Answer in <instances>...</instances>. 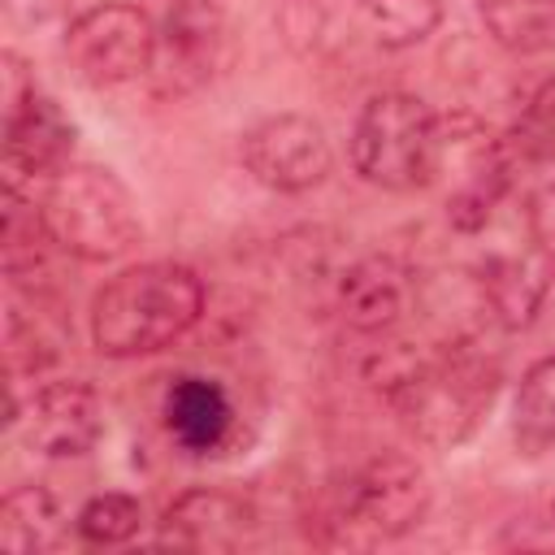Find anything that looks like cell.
Here are the masks:
<instances>
[{
    "label": "cell",
    "mask_w": 555,
    "mask_h": 555,
    "mask_svg": "<svg viewBox=\"0 0 555 555\" xmlns=\"http://www.w3.org/2000/svg\"><path fill=\"white\" fill-rule=\"evenodd\" d=\"M503 369L477 338H455L429 356H403L382 373V395L425 447L464 442L499 395Z\"/></svg>",
    "instance_id": "1"
},
{
    "label": "cell",
    "mask_w": 555,
    "mask_h": 555,
    "mask_svg": "<svg viewBox=\"0 0 555 555\" xmlns=\"http://www.w3.org/2000/svg\"><path fill=\"white\" fill-rule=\"evenodd\" d=\"M204 312V282L173 260L130 264L108 278L91 304V343L100 356L130 360L178 343Z\"/></svg>",
    "instance_id": "2"
},
{
    "label": "cell",
    "mask_w": 555,
    "mask_h": 555,
    "mask_svg": "<svg viewBox=\"0 0 555 555\" xmlns=\"http://www.w3.org/2000/svg\"><path fill=\"white\" fill-rule=\"evenodd\" d=\"M39 217L48 243L78 260H117L126 256L143 225L126 182L104 165H65L48 178L39 195Z\"/></svg>",
    "instance_id": "3"
},
{
    "label": "cell",
    "mask_w": 555,
    "mask_h": 555,
    "mask_svg": "<svg viewBox=\"0 0 555 555\" xmlns=\"http://www.w3.org/2000/svg\"><path fill=\"white\" fill-rule=\"evenodd\" d=\"M442 126L425 100L408 91L373 95L351 130V169L382 191H416L438 173Z\"/></svg>",
    "instance_id": "4"
},
{
    "label": "cell",
    "mask_w": 555,
    "mask_h": 555,
    "mask_svg": "<svg viewBox=\"0 0 555 555\" xmlns=\"http://www.w3.org/2000/svg\"><path fill=\"white\" fill-rule=\"evenodd\" d=\"M429 512L425 473L408 455H373L334 490L321 520L330 546H373L412 533Z\"/></svg>",
    "instance_id": "5"
},
{
    "label": "cell",
    "mask_w": 555,
    "mask_h": 555,
    "mask_svg": "<svg viewBox=\"0 0 555 555\" xmlns=\"http://www.w3.org/2000/svg\"><path fill=\"white\" fill-rule=\"evenodd\" d=\"M65 56L74 74L91 87H117L152 69L156 56V22L126 0L95 4L78 13L65 30Z\"/></svg>",
    "instance_id": "6"
},
{
    "label": "cell",
    "mask_w": 555,
    "mask_h": 555,
    "mask_svg": "<svg viewBox=\"0 0 555 555\" xmlns=\"http://www.w3.org/2000/svg\"><path fill=\"white\" fill-rule=\"evenodd\" d=\"M512 165H516L512 147L490 139V130H481L473 117L447 121L442 126V152H438V173H451L447 221L464 234L481 230L512 182Z\"/></svg>",
    "instance_id": "7"
},
{
    "label": "cell",
    "mask_w": 555,
    "mask_h": 555,
    "mask_svg": "<svg viewBox=\"0 0 555 555\" xmlns=\"http://www.w3.org/2000/svg\"><path fill=\"white\" fill-rule=\"evenodd\" d=\"M243 165L260 186L295 195V191H308V186L325 182V173L334 165V152H330L325 130L312 117L278 113V117L256 121L243 134Z\"/></svg>",
    "instance_id": "8"
},
{
    "label": "cell",
    "mask_w": 555,
    "mask_h": 555,
    "mask_svg": "<svg viewBox=\"0 0 555 555\" xmlns=\"http://www.w3.org/2000/svg\"><path fill=\"white\" fill-rule=\"evenodd\" d=\"M221 48V9L217 0H173L156 26L152 82L160 95H186L212 78Z\"/></svg>",
    "instance_id": "9"
},
{
    "label": "cell",
    "mask_w": 555,
    "mask_h": 555,
    "mask_svg": "<svg viewBox=\"0 0 555 555\" xmlns=\"http://www.w3.org/2000/svg\"><path fill=\"white\" fill-rule=\"evenodd\" d=\"M22 429H26L30 451H39L48 460H74V455H87L100 442L104 403H100L95 386H87L78 377L48 382L26 403Z\"/></svg>",
    "instance_id": "10"
},
{
    "label": "cell",
    "mask_w": 555,
    "mask_h": 555,
    "mask_svg": "<svg viewBox=\"0 0 555 555\" xmlns=\"http://www.w3.org/2000/svg\"><path fill=\"white\" fill-rule=\"evenodd\" d=\"M74 152V121L61 113L56 100L39 95L35 87L22 91L9 104V126H4V169L9 186L22 178H52L65 169Z\"/></svg>",
    "instance_id": "11"
},
{
    "label": "cell",
    "mask_w": 555,
    "mask_h": 555,
    "mask_svg": "<svg viewBox=\"0 0 555 555\" xmlns=\"http://www.w3.org/2000/svg\"><path fill=\"white\" fill-rule=\"evenodd\" d=\"M251 503L221 486H195L178 494L160 516V542L182 551H238L251 538Z\"/></svg>",
    "instance_id": "12"
},
{
    "label": "cell",
    "mask_w": 555,
    "mask_h": 555,
    "mask_svg": "<svg viewBox=\"0 0 555 555\" xmlns=\"http://www.w3.org/2000/svg\"><path fill=\"white\" fill-rule=\"evenodd\" d=\"M416 299V278L395 256H364L338 278V312L356 334L395 330Z\"/></svg>",
    "instance_id": "13"
},
{
    "label": "cell",
    "mask_w": 555,
    "mask_h": 555,
    "mask_svg": "<svg viewBox=\"0 0 555 555\" xmlns=\"http://www.w3.org/2000/svg\"><path fill=\"white\" fill-rule=\"evenodd\" d=\"M160 412H165L169 438L191 455H212L230 438V425H234V408H230L225 386L212 377H199V373L173 377Z\"/></svg>",
    "instance_id": "14"
},
{
    "label": "cell",
    "mask_w": 555,
    "mask_h": 555,
    "mask_svg": "<svg viewBox=\"0 0 555 555\" xmlns=\"http://www.w3.org/2000/svg\"><path fill=\"white\" fill-rule=\"evenodd\" d=\"M477 291L490 321L503 330H529L546 304V278L525 256H490L477 273Z\"/></svg>",
    "instance_id": "15"
},
{
    "label": "cell",
    "mask_w": 555,
    "mask_h": 555,
    "mask_svg": "<svg viewBox=\"0 0 555 555\" xmlns=\"http://www.w3.org/2000/svg\"><path fill=\"white\" fill-rule=\"evenodd\" d=\"M65 533L61 507L43 486H17L4 494L0 503V542L13 555H35V551H52Z\"/></svg>",
    "instance_id": "16"
},
{
    "label": "cell",
    "mask_w": 555,
    "mask_h": 555,
    "mask_svg": "<svg viewBox=\"0 0 555 555\" xmlns=\"http://www.w3.org/2000/svg\"><path fill=\"white\" fill-rule=\"evenodd\" d=\"M512 442L520 455H542L555 447V356L525 369L512 399Z\"/></svg>",
    "instance_id": "17"
},
{
    "label": "cell",
    "mask_w": 555,
    "mask_h": 555,
    "mask_svg": "<svg viewBox=\"0 0 555 555\" xmlns=\"http://www.w3.org/2000/svg\"><path fill=\"white\" fill-rule=\"evenodd\" d=\"M490 39L507 52H546L555 43V0H477Z\"/></svg>",
    "instance_id": "18"
},
{
    "label": "cell",
    "mask_w": 555,
    "mask_h": 555,
    "mask_svg": "<svg viewBox=\"0 0 555 555\" xmlns=\"http://www.w3.org/2000/svg\"><path fill=\"white\" fill-rule=\"evenodd\" d=\"M356 13L369 39L382 48H412L442 22L438 0H356Z\"/></svg>",
    "instance_id": "19"
},
{
    "label": "cell",
    "mask_w": 555,
    "mask_h": 555,
    "mask_svg": "<svg viewBox=\"0 0 555 555\" xmlns=\"http://www.w3.org/2000/svg\"><path fill=\"white\" fill-rule=\"evenodd\" d=\"M74 525H78V538L82 542H91V546H117V542H130L139 533L143 507H139V499L108 490V494L87 499Z\"/></svg>",
    "instance_id": "20"
},
{
    "label": "cell",
    "mask_w": 555,
    "mask_h": 555,
    "mask_svg": "<svg viewBox=\"0 0 555 555\" xmlns=\"http://www.w3.org/2000/svg\"><path fill=\"white\" fill-rule=\"evenodd\" d=\"M507 147L529 165H555V78L529 95V104L512 126Z\"/></svg>",
    "instance_id": "21"
},
{
    "label": "cell",
    "mask_w": 555,
    "mask_h": 555,
    "mask_svg": "<svg viewBox=\"0 0 555 555\" xmlns=\"http://www.w3.org/2000/svg\"><path fill=\"white\" fill-rule=\"evenodd\" d=\"M529 230H533V243H538L542 264L555 273V182L533 195V204H529Z\"/></svg>",
    "instance_id": "22"
}]
</instances>
